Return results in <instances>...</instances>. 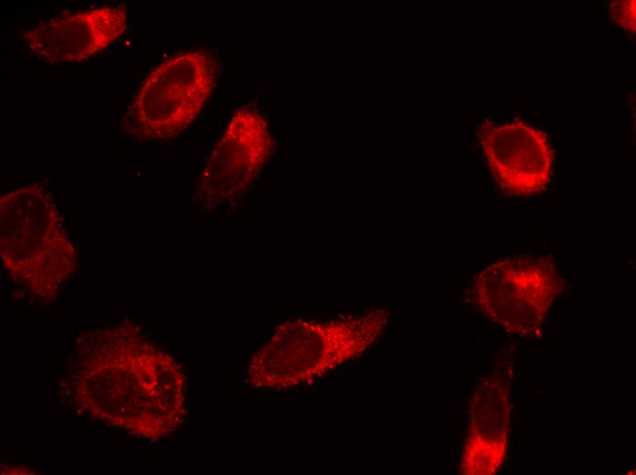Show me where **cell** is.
<instances>
[{
    "instance_id": "obj_6",
    "label": "cell",
    "mask_w": 636,
    "mask_h": 475,
    "mask_svg": "<svg viewBox=\"0 0 636 475\" xmlns=\"http://www.w3.org/2000/svg\"><path fill=\"white\" fill-rule=\"evenodd\" d=\"M477 132L484 158L500 190L508 195L529 196L546 189L552 174L554 152L542 131L523 121Z\"/></svg>"
},
{
    "instance_id": "obj_5",
    "label": "cell",
    "mask_w": 636,
    "mask_h": 475,
    "mask_svg": "<svg viewBox=\"0 0 636 475\" xmlns=\"http://www.w3.org/2000/svg\"><path fill=\"white\" fill-rule=\"evenodd\" d=\"M268 121L254 107L238 111L212 148L196 185L204 208L232 205L252 187L271 157Z\"/></svg>"
},
{
    "instance_id": "obj_1",
    "label": "cell",
    "mask_w": 636,
    "mask_h": 475,
    "mask_svg": "<svg viewBox=\"0 0 636 475\" xmlns=\"http://www.w3.org/2000/svg\"><path fill=\"white\" fill-rule=\"evenodd\" d=\"M391 319L384 307L329 320L282 322L252 355L247 381L261 390H285L314 381L371 350Z\"/></svg>"
},
{
    "instance_id": "obj_8",
    "label": "cell",
    "mask_w": 636,
    "mask_h": 475,
    "mask_svg": "<svg viewBox=\"0 0 636 475\" xmlns=\"http://www.w3.org/2000/svg\"><path fill=\"white\" fill-rule=\"evenodd\" d=\"M509 391V381L500 373L482 380L474 390L461 456V474L491 475L502 465L510 428Z\"/></svg>"
},
{
    "instance_id": "obj_7",
    "label": "cell",
    "mask_w": 636,
    "mask_h": 475,
    "mask_svg": "<svg viewBox=\"0 0 636 475\" xmlns=\"http://www.w3.org/2000/svg\"><path fill=\"white\" fill-rule=\"evenodd\" d=\"M126 26L124 5L103 6L42 22L22 33L21 39L47 62H77L106 48Z\"/></svg>"
},
{
    "instance_id": "obj_4",
    "label": "cell",
    "mask_w": 636,
    "mask_h": 475,
    "mask_svg": "<svg viewBox=\"0 0 636 475\" xmlns=\"http://www.w3.org/2000/svg\"><path fill=\"white\" fill-rule=\"evenodd\" d=\"M1 254L10 269L54 272L71 269L75 249L51 194L38 185L0 199Z\"/></svg>"
},
{
    "instance_id": "obj_3",
    "label": "cell",
    "mask_w": 636,
    "mask_h": 475,
    "mask_svg": "<svg viewBox=\"0 0 636 475\" xmlns=\"http://www.w3.org/2000/svg\"><path fill=\"white\" fill-rule=\"evenodd\" d=\"M563 289L550 259L518 254L482 268L472 280L471 298L482 315L506 332L525 335L541 326Z\"/></svg>"
},
{
    "instance_id": "obj_2",
    "label": "cell",
    "mask_w": 636,
    "mask_h": 475,
    "mask_svg": "<svg viewBox=\"0 0 636 475\" xmlns=\"http://www.w3.org/2000/svg\"><path fill=\"white\" fill-rule=\"evenodd\" d=\"M219 73L217 57L206 49L183 52L160 64L147 76L127 112L133 134L164 140L181 133L207 102Z\"/></svg>"
}]
</instances>
